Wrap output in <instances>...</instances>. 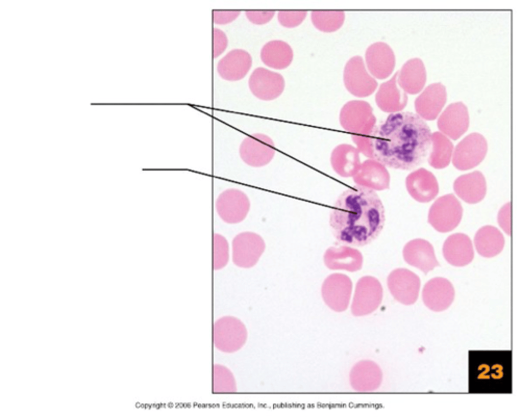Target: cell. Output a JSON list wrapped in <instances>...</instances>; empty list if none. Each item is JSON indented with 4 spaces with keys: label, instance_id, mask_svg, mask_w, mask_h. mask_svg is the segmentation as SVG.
<instances>
[{
    "label": "cell",
    "instance_id": "cell-19",
    "mask_svg": "<svg viewBox=\"0 0 521 417\" xmlns=\"http://www.w3.org/2000/svg\"><path fill=\"white\" fill-rule=\"evenodd\" d=\"M453 189L456 195L466 202L477 203L485 196L486 181L481 172L474 171L458 177L453 183Z\"/></svg>",
    "mask_w": 521,
    "mask_h": 417
},
{
    "label": "cell",
    "instance_id": "cell-15",
    "mask_svg": "<svg viewBox=\"0 0 521 417\" xmlns=\"http://www.w3.org/2000/svg\"><path fill=\"white\" fill-rule=\"evenodd\" d=\"M252 63L251 56L247 51L234 49L218 61L217 71L222 79L231 81H237L246 75Z\"/></svg>",
    "mask_w": 521,
    "mask_h": 417
},
{
    "label": "cell",
    "instance_id": "cell-23",
    "mask_svg": "<svg viewBox=\"0 0 521 417\" xmlns=\"http://www.w3.org/2000/svg\"><path fill=\"white\" fill-rule=\"evenodd\" d=\"M474 241L478 254L485 258L493 257L499 254L505 245L502 232L491 225L481 227L476 233Z\"/></svg>",
    "mask_w": 521,
    "mask_h": 417
},
{
    "label": "cell",
    "instance_id": "cell-14",
    "mask_svg": "<svg viewBox=\"0 0 521 417\" xmlns=\"http://www.w3.org/2000/svg\"><path fill=\"white\" fill-rule=\"evenodd\" d=\"M365 60L371 74L381 79L388 77L395 65V57L392 49L387 44L382 42L374 43L367 48Z\"/></svg>",
    "mask_w": 521,
    "mask_h": 417
},
{
    "label": "cell",
    "instance_id": "cell-13",
    "mask_svg": "<svg viewBox=\"0 0 521 417\" xmlns=\"http://www.w3.org/2000/svg\"><path fill=\"white\" fill-rule=\"evenodd\" d=\"M352 389L359 392H371L379 388L383 380L380 366L373 361L362 360L351 369L349 375Z\"/></svg>",
    "mask_w": 521,
    "mask_h": 417
},
{
    "label": "cell",
    "instance_id": "cell-32",
    "mask_svg": "<svg viewBox=\"0 0 521 417\" xmlns=\"http://www.w3.org/2000/svg\"><path fill=\"white\" fill-rule=\"evenodd\" d=\"M276 11L274 10H246L245 11L247 18L252 23L262 25L269 22L273 17Z\"/></svg>",
    "mask_w": 521,
    "mask_h": 417
},
{
    "label": "cell",
    "instance_id": "cell-4",
    "mask_svg": "<svg viewBox=\"0 0 521 417\" xmlns=\"http://www.w3.org/2000/svg\"><path fill=\"white\" fill-rule=\"evenodd\" d=\"M462 213V206L455 196L446 194L438 198L430 206L428 222L437 231L448 232L458 225Z\"/></svg>",
    "mask_w": 521,
    "mask_h": 417
},
{
    "label": "cell",
    "instance_id": "cell-9",
    "mask_svg": "<svg viewBox=\"0 0 521 417\" xmlns=\"http://www.w3.org/2000/svg\"><path fill=\"white\" fill-rule=\"evenodd\" d=\"M250 208L246 195L237 189H230L223 192L216 202V212L224 222L237 224L243 221Z\"/></svg>",
    "mask_w": 521,
    "mask_h": 417
},
{
    "label": "cell",
    "instance_id": "cell-18",
    "mask_svg": "<svg viewBox=\"0 0 521 417\" xmlns=\"http://www.w3.org/2000/svg\"><path fill=\"white\" fill-rule=\"evenodd\" d=\"M403 255L407 263L425 274L439 265L432 245L425 240L417 239L409 242L404 248Z\"/></svg>",
    "mask_w": 521,
    "mask_h": 417
},
{
    "label": "cell",
    "instance_id": "cell-3",
    "mask_svg": "<svg viewBox=\"0 0 521 417\" xmlns=\"http://www.w3.org/2000/svg\"><path fill=\"white\" fill-rule=\"evenodd\" d=\"M247 336L245 324L235 317L224 316L214 324V344L221 352L233 353L238 351L245 344Z\"/></svg>",
    "mask_w": 521,
    "mask_h": 417
},
{
    "label": "cell",
    "instance_id": "cell-17",
    "mask_svg": "<svg viewBox=\"0 0 521 417\" xmlns=\"http://www.w3.org/2000/svg\"><path fill=\"white\" fill-rule=\"evenodd\" d=\"M446 98L445 87L441 83L429 85L415 100L418 115L426 120H434L445 104Z\"/></svg>",
    "mask_w": 521,
    "mask_h": 417
},
{
    "label": "cell",
    "instance_id": "cell-7",
    "mask_svg": "<svg viewBox=\"0 0 521 417\" xmlns=\"http://www.w3.org/2000/svg\"><path fill=\"white\" fill-rule=\"evenodd\" d=\"M343 81L347 90L359 97L370 95L378 86L377 81L366 70L362 57L358 55L352 57L346 63Z\"/></svg>",
    "mask_w": 521,
    "mask_h": 417
},
{
    "label": "cell",
    "instance_id": "cell-20",
    "mask_svg": "<svg viewBox=\"0 0 521 417\" xmlns=\"http://www.w3.org/2000/svg\"><path fill=\"white\" fill-rule=\"evenodd\" d=\"M409 187L413 197L418 201L423 203L433 200L439 190L435 176L423 168L412 173L409 178Z\"/></svg>",
    "mask_w": 521,
    "mask_h": 417
},
{
    "label": "cell",
    "instance_id": "cell-31",
    "mask_svg": "<svg viewBox=\"0 0 521 417\" xmlns=\"http://www.w3.org/2000/svg\"><path fill=\"white\" fill-rule=\"evenodd\" d=\"M227 44V38L224 32L218 28H213V56L214 58L217 57L225 50Z\"/></svg>",
    "mask_w": 521,
    "mask_h": 417
},
{
    "label": "cell",
    "instance_id": "cell-33",
    "mask_svg": "<svg viewBox=\"0 0 521 417\" xmlns=\"http://www.w3.org/2000/svg\"><path fill=\"white\" fill-rule=\"evenodd\" d=\"M240 13L239 10H213V20L217 24H226L236 19Z\"/></svg>",
    "mask_w": 521,
    "mask_h": 417
},
{
    "label": "cell",
    "instance_id": "cell-5",
    "mask_svg": "<svg viewBox=\"0 0 521 417\" xmlns=\"http://www.w3.org/2000/svg\"><path fill=\"white\" fill-rule=\"evenodd\" d=\"M233 263L241 268L254 266L263 254L266 245L258 234L251 231L238 233L231 243Z\"/></svg>",
    "mask_w": 521,
    "mask_h": 417
},
{
    "label": "cell",
    "instance_id": "cell-10",
    "mask_svg": "<svg viewBox=\"0 0 521 417\" xmlns=\"http://www.w3.org/2000/svg\"><path fill=\"white\" fill-rule=\"evenodd\" d=\"M455 291L452 283L443 277H435L428 281L423 288L422 300L425 305L435 312L446 310L452 303Z\"/></svg>",
    "mask_w": 521,
    "mask_h": 417
},
{
    "label": "cell",
    "instance_id": "cell-25",
    "mask_svg": "<svg viewBox=\"0 0 521 417\" xmlns=\"http://www.w3.org/2000/svg\"><path fill=\"white\" fill-rule=\"evenodd\" d=\"M453 145L448 138L441 132L432 133L431 143L428 155L429 165L436 169L446 167L450 163Z\"/></svg>",
    "mask_w": 521,
    "mask_h": 417
},
{
    "label": "cell",
    "instance_id": "cell-24",
    "mask_svg": "<svg viewBox=\"0 0 521 417\" xmlns=\"http://www.w3.org/2000/svg\"><path fill=\"white\" fill-rule=\"evenodd\" d=\"M398 74V71L390 80L382 83L375 95L376 102L379 106L387 109H394L395 111L402 108L408 100L406 93L397 87Z\"/></svg>",
    "mask_w": 521,
    "mask_h": 417
},
{
    "label": "cell",
    "instance_id": "cell-26",
    "mask_svg": "<svg viewBox=\"0 0 521 417\" xmlns=\"http://www.w3.org/2000/svg\"><path fill=\"white\" fill-rule=\"evenodd\" d=\"M398 300L403 304L411 305L418 299L420 287L419 277L406 269L399 272Z\"/></svg>",
    "mask_w": 521,
    "mask_h": 417
},
{
    "label": "cell",
    "instance_id": "cell-2",
    "mask_svg": "<svg viewBox=\"0 0 521 417\" xmlns=\"http://www.w3.org/2000/svg\"><path fill=\"white\" fill-rule=\"evenodd\" d=\"M383 203L372 188L355 185L337 197L329 216V225L336 241L353 247L366 246L375 240L385 225Z\"/></svg>",
    "mask_w": 521,
    "mask_h": 417
},
{
    "label": "cell",
    "instance_id": "cell-16",
    "mask_svg": "<svg viewBox=\"0 0 521 417\" xmlns=\"http://www.w3.org/2000/svg\"><path fill=\"white\" fill-rule=\"evenodd\" d=\"M442 251L446 260L457 267L468 265L474 257L472 241L469 236L462 233L449 235L443 244Z\"/></svg>",
    "mask_w": 521,
    "mask_h": 417
},
{
    "label": "cell",
    "instance_id": "cell-8",
    "mask_svg": "<svg viewBox=\"0 0 521 417\" xmlns=\"http://www.w3.org/2000/svg\"><path fill=\"white\" fill-rule=\"evenodd\" d=\"M248 85L251 92L256 98L269 101L278 98L282 94L285 81L279 73L258 67L251 74Z\"/></svg>",
    "mask_w": 521,
    "mask_h": 417
},
{
    "label": "cell",
    "instance_id": "cell-34",
    "mask_svg": "<svg viewBox=\"0 0 521 417\" xmlns=\"http://www.w3.org/2000/svg\"><path fill=\"white\" fill-rule=\"evenodd\" d=\"M498 222L500 226L506 233L511 234V206L510 203L504 204L499 212Z\"/></svg>",
    "mask_w": 521,
    "mask_h": 417
},
{
    "label": "cell",
    "instance_id": "cell-11",
    "mask_svg": "<svg viewBox=\"0 0 521 417\" xmlns=\"http://www.w3.org/2000/svg\"><path fill=\"white\" fill-rule=\"evenodd\" d=\"M241 159L253 167H260L268 163L274 155L273 144L265 135L257 134L246 137L239 149Z\"/></svg>",
    "mask_w": 521,
    "mask_h": 417
},
{
    "label": "cell",
    "instance_id": "cell-6",
    "mask_svg": "<svg viewBox=\"0 0 521 417\" xmlns=\"http://www.w3.org/2000/svg\"><path fill=\"white\" fill-rule=\"evenodd\" d=\"M487 152L486 140L481 134L472 133L456 146L452 154V163L460 170H467L478 165Z\"/></svg>",
    "mask_w": 521,
    "mask_h": 417
},
{
    "label": "cell",
    "instance_id": "cell-22",
    "mask_svg": "<svg viewBox=\"0 0 521 417\" xmlns=\"http://www.w3.org/2000/svg\"><path fill=\"white\" fill-rule=\"evenodd\" d=\"M293 51L291 46L280 40H274L266 43L262 48L260 59L269 67L281 70L287 68L293 59Z\"/></svg>",
    "mask_w": 521,
    "mask_h": 417
},
{
    "label": "cell",
    "instance_id": "cell-27",
    "mask_svg": "<svg viewBox=\"0 0 521 417\" xmlns=\"http://www.w3.org/2000/svg\"><path fill=\"white\" fill-rule=\"evenodd\" d=\"M311 19L319 30L332 32L337 30L342 25L344 13L342 11H312Z\"/></svg>",
    "mask_w": 521,
    "mask_h": 417
},
{
    "label": "cell",
    "instance_id": "cell-28",
    "mask_svg": "<svg viewBox=\"0 0 521 417\" xmlns=\"http://www.w3.org/2000/svg\"><path fill=\"white\" fill-rule=\"evenodd\" d=\"M236 391V382L231 371L224 366L214 365L213 391L216 393H231Z\"/></svg>",
    "mask_w": 521,
    "mask_h": 417
},
{
    "label": "cell",
    "instance_id": "cell-1",
    "mask_svg": "<svg viewBox=\"0 0 521 417\" xmlns=\"http://www.w3.org/2000/svg\"><path fill=\"white\" fill-rule=\"evenodd\" d=\"M431 135L429 126L417 114L409 111L391 113L371 134V154L385 167L412 170L425 162Z\"/></svg>",
    "mask_w": 521,
    "mask_h": 417
},
{
    "label": "cell",
    "instance_id": "cell-29",
    "mask_svg": "<svg viewBox=\"0 0 521 417\" xmlns=\"http://www.w3.org/2000/svg\"><path fill=\"white\" fill-rule=\"evenodd\" d=\"M229 259V246L227 240L219 233L213 235V269L219 270L225 267Z\"/></svg>",
    "mask_w": 521,
    "mask_h": 417
},
{
    "label": "cell",
    "instance_id": "cell-21",
    "mask_svg": "<svg viewBox=\"0 0 521 417\" xmlns=\"http://www.w3.org/2000/svg\"><path fill=\"white\" fill-rule=\"evenodd\" d=\"M397 76V82L405 93H419L426 81V72L422 61L417 58L408 61L398 71Z\"/></svg>",
    "mask_w": 521,
    "mask_h": 417
},
{
    "label": "cell",
    "instance_id": "cell-12",
    "mask_svg": "<svg viewBox=\"0 0 521 417\" xmlns=\"http://www.w3.org/2000/svg\"><path fill=\"white\" fill-rule=\"evenodd\" d=\"M437 126L446 136L455 140L468 130L469 116L466 105L462 102L450 104L439 117Z\"/></svg>",
    "mask_w": 521,
    "mask_h": 417
},
{
    "label": "cell",
    "instance_id": "cell-30",
    "mask_svg": "<svg viewBox=\"0 0 521 417\" xmlns=\"http://www.w3.org/2000/svg\"><path fill=\"white\" fill-rule=\"evenodd\" d=\"M307 14V11L305 10H280L278 12L277 18L283 26L293 28L300 25Z\"/></svg>",
    "mask_w": 521,
    "mask_h": 417
}]
</instances>
